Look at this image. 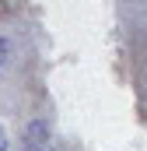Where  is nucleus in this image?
Segmentation results:
<instances>
[{"mask_svg":"<svg viewBox=\"0 0 147 151\" xmlns=\"http://www.w3.org/2000/svg\"><path fill=\"white\" fill-rule=\"evenodd\" d=\"M7 141H11V137H7V127H4V119H0V151H7Z\"/></svg>","mask_w":147,"mask_h":151,"instance_id":"7ed1b4c3","label":"nucleus"},{"mask_svg":"<svg viewBox=\"0 0 147 151\" xmlns=\"http://www.w3.org/2000/svg\"><path fill=\"white\" fill-rule=\"evenodd\" d=\"M25 151H53V148H49V144H46V148H25Z\"/></svg>","mask_w":147,"mask_h":151,"instance_id":"20e7f679","label":"nucleus"},{"mask_svg":"<svg viewBox=\"0 0 147 151\" xmlns=\"http://www.w3.org/2000/svg\"><path fill=\"white\" fill-rule=\"evenodd\" d=\"M11 49H14L11 35H4V32H0V70H4V67H7V60H11Z\"/></svg>","mask_w":147,"mask_h":151,"instance_id":"f03ea898","label":"nucleus"},{"mask_svg":"<svg viewBox=\"0 0 147 151\" xmlns=\"http://www.w3.org/2000/svg\"><path fill=\"white\" fill-rule=\"evenodd\" d=\"M49 144V123L46 119H32L25 127V148H46Z\"/></svg>","mask_w":147,"mask_h":151,"instance_id":"f257e3e1","label":"nucleus"}]
</instances>
